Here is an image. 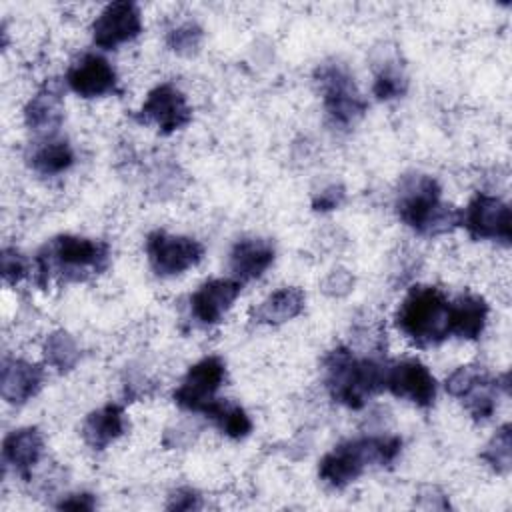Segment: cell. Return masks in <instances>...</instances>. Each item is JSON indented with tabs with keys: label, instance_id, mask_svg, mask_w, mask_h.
Segmentation results:
<instances>
[{
	"label": "cell",
	"instance_id": "cell-6",
	"mask_svg": "<svg viewBox=\"0 0 512 512\" xmlns=\"http://www.w3.org/2000/svg\"><path fill=\"white\" fill-rule=\"evenodd\" d=\"M314 82L322 94L328 120L338 128L354 126L368 110L354 76L340 62H324L314 70Z\"/></svg>",
	"mask_w": 512,
	"mask_h": 512
},
{
	"label": "cell",
	"instance_id": "cell-22",
	"mask_svg": "<svg viewBox=\"0 0 512 512\" xmlns=\"http://www.w3.org/2000/svg\"><path fill=\"white\" fill-rule=\"evenodd\" d=\"M306 294L298 286H284L268 294L250 310V320L256 324L278 326L296 318L304 310Z\"/></svg>",
	"mask_w": 512,
	"mask_h": 512
},
{
	"label": "cell",
	"instance_id": "cell-2",
	"mask_svg": "<svg viewBox=\"0 0 512 512\" xmlns=\"http://www.w3.org/2000/svg\"><path fill=\"white\" fill-rule=\"evenodd\" d=\"M394 208L398 218L422 236H440L460 226V210L442 200L438 180L428 174H404L396 188Z\"/></svg>",
	"mask_w": 512,
	"mask_h": 512
},
{
	"label": "cell",
	"instance_id": "cell-31",
	"mask_svg": "<svg viewBox=\"0 0 512 512\" xmlns=\"http://www.w3.org/2000/svg\"><path fill=\"white\" fill-rule=\"evenodd\" d=\"M344 198H346L344 186L342 184H330L312 198V208L316 212H330V210H336L344 202Z\"/></svg>",
	"mask_w": 512,
	"mask_h": 512
},
{
	"label": "cell",
	"instance_id": "cell-32",
	"mask_svg": "<svg viewBox=\"0 0 512 512\" xmlns=\"http://www.w3.org/2000/svg\"><path fill=\"white\" fill-rule=\"evenodd\" d=\"M168 510H178V512H188V510H198L202 508V496L188 488V486H182V488H176L170 496H168V504H166Z\"/></svg>",
	"mask_w": 512,
	"mask_h": 512
},
{
	"label": "cell",
	"instance_id": "cell-17",
	"mask_svg": "<svg viewBox=\"0 0 512 512\" xmlns=\"http://www.w3.org/2000/svg\"><path fill=\"white\" fill-rule=\"evenodd\" d=\"M44 384V368L36 362L4 356L0 370V394L8 404L22 406L32 400Z\"/></svg>",
	"mask_w": 512,
	"mask_h": 512
},
{
	"label": "cell",
	"instance_id": "cell-14",
	"mask_svg": "<svg viewBox=\"0 0 512 512\" xmlns=\"http://www.w3.org/2000/svg\"><path fill=\"white\" fill-rule=\"evenodd\" d=\"M64 82L82 98H100L118 92V74L114 66L96 52H86L76 58L70 64Z\"/></svg>",
	"mask_w": 512,
	"mask_h": 512
},
{
	"label": "cell",
	"instance_id": "cell-11",
	"mask_svg": "<svg viewBox=\"0 0 512 512\" xmlns=\"http://www.w3.org/2000/svg\"><path fill=\"white\" fill-rule=\"evenodd\" d=\"M136 120L154 124L160 134H172L192 122V108L176 84L162 82L148 92L144 104L136 112Z\"/></svg>",
	"mask_w": 512,
	"mask_h": 512
},
{
	"label": "cell",
	"instance_id": "cell-10",
	"mask_svg": "<svg viewBox=\"0 0 512 512\" xmlns=\"http://www.w3.org/2000/svg\"><path fill=\"white\" fill-rule=\"evenodd\" d=\"M226 380V364L220 356H204L188 368L172 394L176 406L188 412H204Z\"/></svg>",
	"mask_w": 512,
	"mask_h": 512
},
{
	"label": "cell",
	"instance_id": "cell-18",
	"mask_svg": "<svg viewBox=\"0 0 512 512\" xmlns=\"http://www.w3.org/2000/svg\"><path fill=\"white\" fill-rule=\"evenodd\" d=\"M44 454V436L36 426H24L4 436L2 458L22 480L32 478L34 466Z\"/></svg>",
	"mask_w": 512,
	"mask_h": 512
},
{
	"label": "cell",
	"instance_id": "cell-27",
	"mask_svg": "<svg viewBox=\"0 0 512 512\" xmlns=\"http://www.w3.org/2000/svg\"><path fill=\"white\" fill-rule=\"evenodd\" d=\"M406 90H408V80L402 72V66H398V62L386 60L376 68L374 82H372V94L378 100L400 98L406 94Z\"/></svg>",
	"mask_w": 512,
	"mask_h": 512
},
{
	"label": "cell",
	"instance_id": "cell-34",
	"mask_svg": "<svg viewBox=\"0 0 512 512\" xmlns=\"http://www.w3.org/2000/svg\"><path fill=\"white\" fill-rule=\"evenodd\" d=\"M420 498H426L428 504H424L422 508H438V510H446L450 508V502H448V496L444 492H440L436 486H426L422 488L420 492Z\"/></svg>",
	"mask_w": 512,
	"mask_h": 512
},
{
	"label": "cell",
	"instance_id": "cell-8",
	"mask_svg": "<svg viewBox=\"0 0 512 512\" xmlns=\"http://www.w3.org/2000/svg\"><path fill=\"white\" fill-rule=\"evenodd\" d=\"M146 256L150 268L162 276H178L200 264L204 258V246L190 236L168 234L164 230H154L146 236Z\"/></svg>",
	"mask_w": 512,
	"mask_h": 512
},
{
	"label": "cell",
	"instance_id": "cell-13",
	"mask_svg": "<svg viewBox=\"0 0 512 512\" xmlns=\"http://www.w3.org/2000/svg\"><path fill=\"white\" fill-rule=\"evenodd\" d=\"M92 42L102 50H114L120 44L134 40L142 32V14L138 4L116 0L102 8L92 22Z\"/></svg>",
	"mask_w": 512,
	"mask_h": 512
},
{
	"label": "cell",
	"instance_id": "cell-9",
	"mask_svg": "<svg viewBox=\"0 0 512 512\" xmlns=\"http://www.w3.org/2000/svg\"><path fill=\"white\" fill-rule=\"evenodd\" d=\"M460 226H464L474 240H496L510 244L512 240V212L510 206L492 194L478 192L460 210Z\"/></svg>",
	"mask_w": 512,
	"mask_h": 512
},
{
	"label": "cell",
	"instance_id": "cell-20",
	"mask_svg": "<svg viewBox=\"0 0 512 512\" xmlns=\"http://www.w3.org/2000/svg\"><path fill=\"white\" fill-rule=\"evenodd\" d=\"M126 432V414L120 404L108 402L92 410L82 422V438L92 450H106Z\"/></svg>",
	"mask_w": 512,
	"mask_h": 512
},
{
	"label": "cell",
	"instance_id": "cell-15",
	"mask_svg": "<svg viewBox=\"0 0 512 512\" xmlns=\"http://www.w3.org/2000/svg\"><path fill=\"white\" fill-rule=\"evenodd\" d=\"M242 292V282L236 278H212L198 286L190 296V312L202 326H214L222 322Z\"/></svg>",
	"mask_w": 512,
	"mask_h": 512
},
{
	"label": "cell",
	"instance_id": "cell-28",
	"mask_svg": "<svg viewBox=\"0 0 512 512\" xmlns=\"http://www.w3.org/2000/svg\"><path fill=\"white\" fill-rule=\"evenodd\" d=\"M202 36H204L202 28L194 20H186L168 32L166 44L172 52H176L180 56H192L200 50Z\"/></svg>",
	"mask_w": 512,
	"mask_h": 512
},
{
	"label": "cell",
	"instance_id": "cell-4",
	"mask_svg": "<svg viewBox=\"0 0 512 512\" xmlns=\"http://www.w3.org/2000/svg\"><path fill=\"white\" fill-rule=\"evenodd\" d=\"M402 452L398 436H362L340 442L318 462V476L332 488H346L370 466H388Z\"/></svg>",
	"mask_w": 512,
	"mask_h": 512
},
{
	"label": "cell",
	"instance_id": "cell-19",
	"mask_svg": "<svg viewBox=\"0 0 512 512\" xmlns=\"http://www.w3.org/2000/svg\"><path fill=\"white\" fill-rule=\"evenodd\" d=\"M274 244L266 238H242L238 240L228 256L230 270L236 280L248 282L260 278L274 262Z\"/></svg>",
	"mask_w": 512,
	"mask_h": 512
},
{
	"label": "cell",
	"instance_id": "cell-5",
	"mask_svg": "<svg viewBox=\"0 0 512 512\" xmlns=\"http://www.w3.org/2000/svg\"><path fill=\"white\" fill-rule=\"evenodd\" d=\"M394 324L418 348L442 344L450 334V300L436 286H412L394 312Z\"/></svg>",
	"mask_w": 512,
	"mask_h": 512
},
{
	"label": "cell",
	"instance_id": "cell-3",
	"mask_svg": "<svg viewBox=\"0 0 512 512\" xmlns=\"http://www.w3.org/2000/svg\"><path fill=\"white\" fill-rule=\"evenodd\" d=\"M324 384L330 398L350 410H360L374 394L384 390L386 362L356 356L348 346L332 348L324 360Z\"/></svg>",
	"mask_w": 512,
	"mask_h": 512
},
{
	"label": "cell",
	"instance_id": "cell-23",
	"mask_svg": "<svg viewBox=\"0 0 512 512\" xmlns=\"http://www.w3.org/2000/svg\"><path fill=\"white\" fill-rule=\"evenodd\" d=\"M26 160L40 176H56L74 164V150L66 140L48 136L32 146Z\"/></svg>",
	"mask_w": 512,
	"mask_h": 512
},
{
	"label": "cell",
	"instance_id": "cell-29",
	"mask_svg": "<svg viewBox=\"0 0 512 512\" xmlns=\"http://www.w3.org/2000/svg\"><path fill=\"white\" fill-rule=\"evenodd\" d=\"M0 274L10 286H16L28 274V262L14 246H4L0 252Z\"/></svg>",
	"mask_w": 512,
	"mask_h": 512
},
{
	"label": "cell",
	"instance_id": "cell-30",
	"mask_svg": "<svg viewBox=\"0 0 512 512\" xmlns=\"http://www.w3.org/2000/svg\"><path fill=\"white\" fill-rule=\"evenodd\" d=\"M354 286V276L344 268H334L322 280V292L328 296H346Z\"/></svg>",
	"mask_w": 512,
	"mask_h": 512
},
{
	"label": "cell",
	"instance_id": "cell-26",
	"mask_svg": "<svg viewBox=\"0 0 512 512\" xmlns=\"http://www.w3.org/2000/svg\"><path fill=\"white\" fill-rule=\"evenodd\" d=\"M480 458L496 472V474H508L512 468V426L502 424L494 436L486 442L484 450L480 452Z\"/></svg>",
	"mask_w": 512,
	"mask_h": 512
},
{
	"label": "cell",
	"instance_id": "cell-7",
	"mask_svg": "<svg viewBox=\"0 0 512 512\" xmlns=\"http://www.w3.org/2000/svg\"><path fill=\"white\" fill-rule=\"evenodd\" d=\"M446 392L458 398L470 416L478 422L488 420L496 410L498 398V378H494L484 366L480 364H466L458 366L444 382Z\"/></svg>",
	"mask_w": 512,
	"mask_h": 512
},
{
	"label": "cell",
	"instance_id": "cell-12",
	"mask_svg": "<svg viewBox=\"0 0 512 512\" xmlns=\"http://www.w3.org/2000/svg\"><path fill=\"white\" fill-rule=\"evenodd\" d=\"M384 390L420 408H430L436 400V380L428 366L416 358L386 364Z\"/></svg>",
	"mask_w": 512,
	"mask_h": 512
},
{
	"label": "cell",
	"instance_id": "cell-24",
	"mask_svg": "<svg viewBox=\"0 0 512 512\" xmlns=\"http://www.w3.org/2000/svg\"><path fill=\"white\" fill-rule=\"evenodd\" d=\"M202 414L210 418L214 426L232 440H242L252 432V420L248 412L232 400L216 398Z\"/></svg>",
	"mask_w": 512,
	"mask_h": 512
},
{
	"label": "cell",
	"instance_id": "cell-33",
	"mask_svg": "<svg viewBox=\"0 0 512 512\" xmlns=\"http://www.w3.org/2000/svg\"><path fill=\"white\" fill-rule=\"evenodd\" d=\"M56 508L60 510H74V512H84V510H94L96 508V496L90 492H74L62 498Z\"/></svg>",
	"mask_w": 512,
	"mask_h": 512
},
{
	"label": "cell",
	"instance_id": "cell-25",
	"mask_svg": "<svg viewBox=\"0 0 512 512\" xmlns=\"http://www.w3.org/2000/svg\"><path fill=\"white\" fill-rule=\"evenodd\" d=\"M42 354L48 366L58 372H70L80 362V346L76 344L74 336L66 330H54L46 336L42 344Z\"/></svg>",
	"mask_w": 512,
	"mask_h": 512
},
{
	"label": "cell",
	"instance_id": "cell-1",
	"mask_svg": "<svg viewBox=\"0 0 512 512\" xmlns=\"http://www.w3.org/2000/svg\"><path fill=\"white\" fill-rule=\"evenodd\" d=\"M110 264V246L76 234L50 238L36 252V284L48 288L52 282H84L102 274Z\"/></svg>",
	"mask_w": 512,
	"mask_h": 512
},
{
	"label": "cell",
	"instance_id": "cell-16",
	"mask_svg": "<svg viewBox=\"0 0 512 512\" xmlns=\"http://www.w3.org/2000/svg\"><path fill=\"white\" fill-rule=\"evenodd\" d=\"M24 122L32 132L42 134L44 138L56 134L64 122V94L62 84L56 78L46 80L26 102Z\"/></svg>",
	"mask_w": 512,
	"mask_h": 512
},
{
	"label": "cell",
	"instance_id": "cell-21",
	"mask_svg": "<svg viewBox=\"0 0 512 512\" xmlns=\"http://www.w3.org/2000/svg\"><path fill=\"white\" fill-rule=\"evenodd\" d=\"M490 314L488 302L480 294H460L450 302V334L462 340H476L486 328Z\"/></svg>",
	"mask_w": 512,
	"mask_h": 512
}]
</instances>
